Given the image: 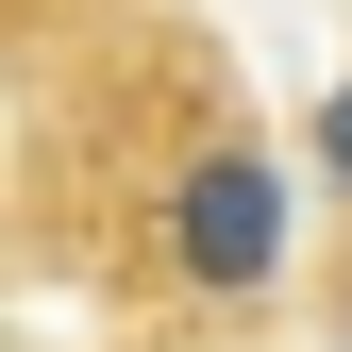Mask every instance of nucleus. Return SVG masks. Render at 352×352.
<instances>
[{"label": "nucleus", "mask_w": 352, "mask_h": 352, "mask_svg": "<svg viewBox=\"0 0 352 352\" xmlns=\"http://www.w3.org/2000/svg\"><path fill=\"white\" fill-rule=\"evenodd\" d=\"M319 185H352V84L319 101Z\"/></svg>", "instance_id": "obj_2"}, {"label": "nucleus", "mask_w": 352, "mask_h": 352, "mask_svg": "<svg viewBox=\"0 0 352 352\" xmlns=\"http://www.w3.org/2000/svg\"><path fill=\"white\" fill-rule=\"evenodd\" d=\"M151 252H168V285H201V302H269L285 285V168L252 135H201L185 168H168Z\"/></svg>", "instance_id": "obj_1"}]
</instances>
